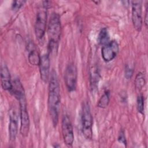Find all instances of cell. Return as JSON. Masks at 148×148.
Wrapping results in <instances>:
<instances>
[{
  "instance_id": "6da1fadb",
  "label": "cell",
  "mask_w": 148,
  "mask_h": 148,
  "mask_svg": "<svg viewBox=\"0 0 148 148\" xmlns=\"http://www.w3.org/2000/svg\"><path fill=\"white\" fill-rule=\"evenodd\" d=\"M60 87L57 72L53 69L50 73L48 88V109L54 127L58 123L60 108Z\"/></svg>"
},
{
  "instance_id": "7a4b0ae2",
  "label": "cell",
  "mask_w": 148,
  "mask_h": 148,
  "mask_svg": "<svg viewBox=\"0 0 148 148\" xmlns=\"http://www.w3.org/2000/svg\"><path fill=\"white\" fill-rule=\"evenodd\" d=\"M61 34V24L60 17L57 13H53L50 17L47 25V35L49 38L48 54L57 51Z\"/></svg>"
},
{
  "instance_id": "3957f363",
  "label": "cell",
  "mask_w": 148,
  "mask_h": 148,
  "mask_svg": "<svg viewBox=\"0 0 148 148\" xmlns=\"http://www.w3.org/2000/svg\"><path fill=\"white\" fill-rule=\"evenodd\" d=\"M93 119L88 102L83 103L82 110V131L86 139L91 140L92 137Z\"/></svg>"
},
{
  "instance_id": "277c9868",
  "label": "cell",
  "mask_w": 148,
  "mask_h": 148,
  "mask_svg": "<svg viewBox=\"0 0 148 148\" xmlns=\"http://www.w3.org/2000/svg\"><path fill=\"white\" fill-rule=\"evenodd\" d=\"M20 105V132L23 137H27L29 134L30 127V120L27 108L25 95L18 99Z\"/></svg>"
},
{
  "instance_id": "5b68a950",
  "label": "cell",
  "mask_w": 148,
  "mask_h": 148,
  "mask_svg": "<svg viewBox=\"0 0 148 148\" xmlns=\"http://www.w3.org/2000/svg\"><path fill=\"white\" fill-rule=\"evenodd\" d=\"M47 10L43 6H41L37 13L35 23V34L38 39L43 38L46 29L47 25Z\"/></svg>"
},
{
  "instance_id": "8992f818",
  "label": "cell",
  "mask_w": 148,
  "mask_h": 148,
  "mask_svg": "<svg viewBox=\"0 0 148 148\" xmlns=\"http://www.w3.org/2000/svg\"><path fill=\"white\" fill-rule=\"evenodd\" d=\"M77 80V68L73 63H70L67 65L64 73V82L69 92H72L76 90Z\"/></svg>"
},
{
  "instance_id": "52a82bcc",
  "label": "cell",
  "mask_w": 148,
  "mask_h": 148,
  "mask_svg": "<svg viewBox=\"0 0 148 148\" xmlns=\"http://www.w3.org/2000/svg\"><path fill=\"white\" fill-rule=\"evenodd\" d=\"M61 130L65 144L68 146H72L74 141L73 129L71 119L67 114H65L62 117Z\"/></svg>"
},
{
  "instance_id": "ba28073f",
  "label": "cell",
  "mask_w": 148,
  "mask_h": 148,
  "mask_svg": "<svg viewBox=\"0 0 148 148\" xmlns=\"http://www.w3.org/2000/svg\"><path fill=\"white\" fill-rule=\"evenodd\" d=\"M131 18L134 28L138 32L140 31L143 25L142 20V1H131Z\"/></svg>"
},
{
  "instance_id": "9c48e42d",
  "label": "cell",
  "mask_w": 148,
  "mask_h": 148,
  "mask_svg": "<svg viewBox=\"0 0 148 148\" xmlns=\"http://www.w3.org/2000/svg\"><path fill=\"white\" fill-rule=\"evenodd\" d=\"M119 50V46L118 43L114 40H111L102 47V57L105 62H110L116 57Z\"/></svg>"
},
{
  "instance_id": "30bf717a",
  "label": "cell",
  "mask_w": 148,
  "mask_h": 148,
  "mask_svg": "<svg viewBox=\"0 0 148 148\" xmlns=\"http://www.w3.org/2000/svg\"><path fill=\"white\" fill-rule=\"evenodd\" d=\"M49 56L48 53L42 55L40 57V61L39 65L40 79L44 83H47L49 80L50 75V60Z\"/></svg>"
},
{
  "instance_id": "8fae6325",
  "label": "cell",
  "mask_w": 148,
  "mask_h": 148,
  "mask_svg": "<svg viewBox=\"0 0 148 148\" xmlns=\"http://www.w3.org/2000/svg\"><path fill=\"white\" fill-rule=\"evenodd\" d=\"M18 132V117L17 113L14 108H10L9 110V135L11 141H14Z\"/></svg>"
},
{
  "instance_id": "7c38bea8",
  "label": "cell",
  "mask_w": 148,
  "mask_h": 148,
  "mask_svg": "<svg viewBox=\"0 0 148 148\" xmlns=\"http://www.w3.org/2000/svg\"><path fill=\"white\" fill-rule=\"evenodd\" d=\"M1 86L4 90L9 91L12 87L11 76L8 67L6 64H3L1 68Z\"/></svg>"
},
{
  "instance_id": "4fadbf2b",
  "label": "cell",
  "mask_w": 148,
  "mask_h": 148,
  "mask_svg": "<svg viewBox=\"0 0 148 148\" xmlns=\"http://www.w3.org/2000/svg\"><path fill=\"white\" fill-rule=\"evenodd\" d=\"M27 47L28 51V60L29 64L34 66L39 65L41 56H39L34 42L32 41L29 42Z\"/></svg>"
},
{
  "instance_id": "5bb4252c",
  "label": "cell",
  "mask_w": 148,
  "mask_h": 148,
  "mask_svg": "<svg viewBox=\"0 0 148 148\" xmlns=\"http://www.w3.org/2000/svg\"><path fill=\"white\" fill-rule=\"evenodd\" d=\"M99 79L100 75L98 67L96 65L92 66L90 69V86L92 92L97 90Z\"/></svg>"
},
{
  "instance_id": "9a60e30c",
  "label": "cell",
  "mask_w": 148,
  "mask_h": 148,
  "mask_svg": "<svg viewBox=\"0 0 148 148\" xmlns=\"http://www.w3.org/2000/svg\"><path fill=\"white\" fill-rule=\"evenodd\" d=\"M9 92H10L17 100L25 95L24 87L19 79H16L12 82V87Z\"/></svg>"
},
{
  "instance_id": "2e32d148",
  "label": "cell",
  "mask_w": 148,
  "mask_h": 148,
  "mask_svg": "<svg viewBox=\"0 0 148 148\" xmlns=\"http://www.w3.org/2000/svg\"><path fill=\"white\" fill-rule=\"evenodd\" d=\"M98 40L100 45L103 46L105 45L110 42L109 34L108 30L106 28H103L101 29L98 37Z\"/></svg>"
},
{
  "instance_id": "e0dca14e",
  "label": "cell",
  "mask_w": 148,
  "mask_h": 148,
  "mask_svg": "<svg viewBox=\"0 0 148 148\" xmlns=\"http://www.w3.org/2000/svg\"><path fill=\"white\" fill-rule=\"evenodd\" d=\"M109 101H110V92L109 90H106L104 92V93L99 98L97 103V106L102 109L106 108L108 106L109 103Z\"/></svg>"
},
{
  "instance_id": "ac0fdd59",
  "label": "cell",
  "mask_w": 148,
  "mask_h": 148,
  "mask_svg": "<svg viewBox=\"0 0 148 148\" xmlns=\"http://www.w3.org/2000/svg\"><path fill=\"white\" fill-rule=\"evenodd\" d=\"M134 83L136 88L139 90H141L145 86L146 84V77L143 72H139L136 74Z\"/></svg>"
},
{
  "instance_id": "d6986e66",
  "label": "cell",
  "mask_w": 148,
  "mask_h": 148,
  "mask_svg": "<svg viewBox=\"0 0 148 148\" xmlns=\"http://www.w3.org/2000/svg\"><path fill=\"white\" fill-rule=\"evenodd\" d=\"M144 97L142 94H139L137 97L136 99V106H137V110L139 113L140 114H143L144 112Z\"/></svg>"
},
{
  "instance_id": "ffe728a7",
  "label": "cell",
  "mask_w": 148,
  "mask_h": 148,
  "mask_svg": "<svg viewBox=\"0 0 148 148\" xmlns=\"http://www.w3.org/2000/svg\"><path fill=\"white\" fill-rule=\"evenodd\" d=\"M25 2V1H14L12 3V9L14 11H17L24 5Z\"/></svg>"
},
{
  "instance_id": "44dd1931",
  "label": "cell",
  "mask_w": 148,
  "mask_h": 148,
  "mask_svg": "<svg viewBox=\"0 0 148 148\" xmlns=\"http://www.w3.org/2000/svg\"><path fill=\"white\" fill-rule=\"evenodd\" d=\"M134 68L132 66L129 65H126L124 71V76L127 79H130L133 75Z\"/></svg>"
},
{
  "instance_id": "7402d4cb",
  "label": "cell",
  "mask_w": 148,
  "mask_h": 148,
  "mask_svg": "<svg viewBox=\"0 0 148 148\" xmlns=\"http://www.w3.org/2000/svg\"><path fill=\"white\" fill-rule=\"evenodd\" d=\"M117 139L120 143L123 144L125 146H127V140H126L124 131L123 130L120 131L119 135H118Z\"/></svg>"
},
{
  "instance_id": "603a6c76",
  "label": "cell",
  "mask_w": 148,
  "mask_h": 148,
  "mask_svg": "<svg viewBox=\"0 0 148 148\" xmlns=\"http://www.w3.org/2000/svg\"><path fill=\"white\" fill-rule=\"evenodd\" d=\"M145 19H144V23L145 24L146 27H147V14H148V7H147V3L146 4V8H145Z\"/></svg>"
}]
</instances>
